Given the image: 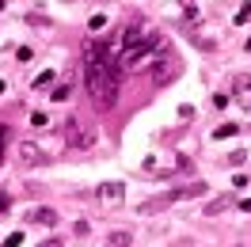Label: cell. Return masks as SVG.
<instances>
[{"label":"cell","mask_w":251,"mask_h":247,"mask_svg":"<svg viewBox=\"0 0 251 247\" xmlns=\"http://www.w3.org/2000/svg\"><path fill=\"white\" fill-rule=\"evenodd\" d=\"M168 53V42L160 38V34H149V38H137L129 49H122V61H126V69H149V65L156 61V57H164Z\"/></svg>","instance_id":"cell-1"},{"label":"cell","mask_w":251,"mask_h":247,"mask_svg":"<svg viewBox=\"0 0 251 247\" xmlns=\"http://www.w3.org/2000/svg\"><path fill=\"white\" fill-rule=\"evenodd\" d=\"M16 156H19V164L34 168V164H50V160H53V148H46L42 141H23L16 148Z\"/></svg>","instance_id":"cell-2"},{"label":"cell","mask_w":251,"mask_h":247,"mask_svg":"<svg viewBox=\"0 0 251 247\" xmlns=\"http://www.w3.org/2000/svg\"><path fill=\"white\" fill-rule=\"evenodd\" d=\"M175 73H179V61H175L172 53H164V57H156V61L149 65V76H152V84H168Z\"/></svg>","instance_id":"cell-3"},{"label":"cell","mask_w":251,"mask_h":247,"mask_svg":"<svg viewBox=\"0 0 251 247\" xmlns=\"http://www.w3.org/2000/svg\"><path fill=\"white\" fill-rule=\"evenodd\" d=\"M95 198H99V205H103V209H118V205H122V198H126V186H122V183H103L99 190H95Z\"/></svg>","instance_id":"cell-4"},{"label":"cell","mask_w":251,"mask_h":247,"mask_svg":"<svg viewBox=\"0 0 251 247\" xmlns=\"http://www.w3.org/2000/svg\"><path fill=\"white\" fill-rule=\"evenodd\" d=\"M65 141H69L73 148H92V129H84L80 118H69V125H65Z\"/></svg>","instance_id":"cell-5"},{"label":"cell","mask_w":251,"mask_h":247,"mask_svg":"<svg viewBox=\"0 0 251 247\" xmlns=\"http://www.w3.org/2000/svg\"><path fill=\"white\" fill-rule=\"evenodd\" d=\"M232 99L240 110H251V76H236L232 80Z\"/></svg>","instance_id":"cell-6"},{"label":"cell","mask_w":251,"mask_h":247,"mask_svg":"<svg viewBox=\"0 0 251 247\" xmlns=\"http://www.w3.org/2000/svg\"><path fill=\"white\" fill-rule=\"evenodd\" d=\"M27 224H57V213H53V209H31V213H27Z\"/></svg>","instance_id":"cell-7"},{"label":"cell","mask_w":251,"mask_h":247,"mask_svg":"<svg viewBox=\"0 0 251 247\" xmlns=\"http://www.w3.org/2000/svg\"><path fill=\"white\" fill-rule=\"evenodd\" d=\"M228 205H232V198H228V194H221V198H213L209 205H205V213H225Z\"/></svg>","instance_id":"cell-8"},{"label":"cell","mask_w":251,"mask_h":247,"mask_svg":"<svg viewBox=\"0 0 251 247\" xmlns=\"http://www.w3.org/2000/svg\"><path fill=\"white\" fill-rule=\"evenodd\" d=\"M228 137H236V122H225V125H217V141H228Z\"/></svg>","instance_id":"cell-9"},{"label":"cell","mask_w":251,"mask_h":247,"mask_svg":"<svg viewBox=\"0 0 251 247\" xmlns=\"http://www.w3.org/2000/svg\"><path fill=\"white\" fill-rule=\"evenodd\" d=\"M110 247H129V232H114V236H110Z\"/></svg>","instance_id":"cell-10"},{"label":"cell","mask_w":251,"mask_h":247,"mask_svg":"<svg viewBox=\"0 0 251 247\" xmlns=\"http://www.w3.org/2000/svg\"><path fill=\"white\" fill-rule=\"evenodd\" d=\"M16 57H19V61H23V65H27V61H31V57H34V49H31V46H23V49H16Z\"/></svg>","instance_id":"cell-11"},{"label":"cell","mask_w":251,"mask_h":247,"mask_svg":"<svg viewBox=\"0 0 251 247\" xmlns=\"http://www.w3.org/2000/svg\"><path fill=\"white\" fill-rule=\"evenodd\" d=\"M50 84H53V73H42V76L34 80V88H50Z\"/></svg>","instance_id":"cell-12"},{"label":"cell","mask_w":251,"mask_h":247,"mask_svg":"<svg viewBox=\"0 0 251 247\" xmlns=\"http://www.w3.org/2000/svg\"><path fill=\"white\" fill-rule=\"evenodd\" d=\"M19 244H23V232H12V236L4 240V247H19Z\"/></svg>","instance_id":"cell-13"},{"label":"cell","mask_w":251,"mask_h":247,"mask_svg":"<svg viewBox=\"0 0 251 247\" xmlns=\"http://www.w3.org/2000/svg\"><path fill=\"white\" fill-rule=\"evenodd\" d=\"M248 19H251V4H244V8L236 12V23H248Z\"/></svg>","instance_id":"cell-14"},{"label":"cell","mask_w":251,"mask_h":247,"mask_svg":"<svg viewBox=\"0 0 251 247\" xmlns=\"http://www.w3.org/2000/svg\"><path fill=\"white\" fill-rule=\"evenodd\" d=\"M4 141H8V129L0 125V160H4Z\"/></svg>","instance_id":"cell-15"},{"label":"cell","mask_w":251,"mask_h":247,"mask_svg":"<svg viewBox=\"0 0 251 247\" xmlns=\"http://www.w3.org/2000/svg\"><path fill=\"white\" fill-rule=\"evenodd\" d=\"M0 213H8V194L0 190Z\"/></svg>","instance_id":"cell-16"},{"label":"cell","mask_w":251,"mask_h":247,"mask_svg":"<svg viewBox=\"0 0 251 247\" xmlns=\"http://www.w3.org/2000/svg\"><path fill=\"white\" fill-rule=\"evenodd\" d=\"M38 247H61V240L53 236V240H46V244H38Z\"/></svg>","instance_id":"cell-17"},{"label":"cell","mask_w":251,"mask_h":247,"mask_svg":"<svg viewBox=\"0 0 251 247\" xmlns=\"http://www.w3.org/2000/svg\"><path fill=\"white\" fill-rule=\"evenodd\" d=\"M240 209H244V213H251V198H244V201H240Z\"/></svg>","instance_id":"cell-18"}]
</instances>
